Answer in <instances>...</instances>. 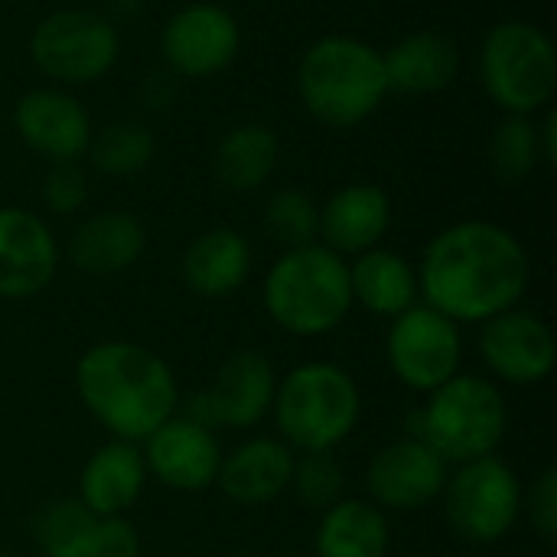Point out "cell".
Masks as SVG:
<instances>
[{
    "mask_svg": "<svg viewBox=\"0 0 557 557\" xmlns=\"http://www.w3.org/2000/svg\"><path fill=\"white\" fill-rule=\"evenodd\" d=\"M388 91L398 95H434L454 85L460 72V49L441 33H411L382 52Z\"/></svg>",
    "mask_w": 557,
    "mask_h": 557,
    "instance_id": "23",
    "label": "cell"
},
{
    "mask_svg": "<svg viewBox=\"0 0 557 557\" xmlns=\"http://www.w3.org/2000/svg\"><path fill=\"white\" fill-rule=\"evenodd\" d=\"M349 290L352 304H359L362 310L395 320L398 313L411 310L421 297L418 268L388 248H369L356 255V261L349 264Z\"/></svg>",
    "mask_w": 557,
    "mask_h": 557,
    "instance_id": "24",
    "label": "cell"
},
{
    "mask_svg": "<svg viewBox=\"0 0 557 557\" xmlns=\"http://www.w3.org/2000/svg\"><path fill=\"white\" fill-rule=\"evenodd\" d=\"M140 454L147 476L176 493H202L215 486L222 467V444L215 428L189 414H173L163 421L150 437L140 441Z\"/></svg>",
    "mask_w": 557,
    "mask_h": 557,
    "instance_id": "13",
    "label": "cell"
},
{
    "mask_svg": "<svg viewBox=\"0 0 557 557\" xmlns=\"http://www.w3.org/2000/svg\"><path fill=\"white\" fill-rule=\"evenodd\" d=\"M88 557H140V532L127 516L98 519Z\"/></svg>",
    "mask_w": 557,
    "mask_h": 557,
    "instance_id": "34",
    "label": "cell"
},
{
    "mask_svg": "<svg viewBox=\"0 0 557 557\" xmlns=\"http://www.w3.org/2000/svg\"><path fill=\"white\" fill-rule=\"evenodd\" d=\"M480 356L490 375H496L506 385H542L555 369V333L539 313L512 307L483 323Z\"/></svg>",
    "mask_w": 557,
    "mask_h": 557,
    "instance_id": "15",
    "label": "cell"
},
{
    "mask_svg": "<svg viewBox=\"0 0 557 557\" xmlns=\"http://www.w3.org/2000/svg\"><path fill=\"white\" fill-rule=\"evenodd\" d=\"M509 431V408L496 382L457 372L434 388L414 414L411 434L431 444L450 467L496 457Z\"/></svg>",
    "mask_w": 557,
    "mask_h": 557,
    "instance_id": "6",
    "label": "cell"
},
{
    "mask_svg": "<svg viewBox=\"0 0 557 557\" xmlns=\"http://www.w3.org/2000/svg\"><path fill=\"white\" fill-rule=\"evenodd\" d=\"M251 274V245L235 228H209L196 235L183 258H180V277L183 284L206 300H222L235 294Z\"/></svg>",
    "mask_w": 557,
    "mask_h": 557,
    "instance_id": "21",
    "label": "cell"
},
{
    "mask_svg": "<svg viewBox=\"0 0 557 557\" xmlns=\"http://www.w3.org/2000/svg\"><path fill=\"white\" fill-rule=\"evenodd\" d=\"M238 49L242 29L219 3H189L176 10L160 33V52L166 65L189 78L219 75L235 62Z\"/></svg>",
    "mask_w": 557,
    "mask_h": 557,
    "instance_id": "14",
    "label": "cell"
},
{
    "mask_svg": "<svg viewBox=\"0 0 557 557\" xmlns=\"http://www.w3.org/2000/svg\"><path fill=\"white\" fill-rule=\"evenodd\" d=\"M392 545V529L385 512L369 499L343 496L320 512L313 535L317 557H385Z\"/></svg>",
    "mask_w": 557,
    "mask_h": 557,
    "instance_id": "25",
    "label": "cell"
},
{
    "mask_svg": "<svg viewBox=\"0 0 557 557\" xmlns=\"http://www.w3.org/2000/svg\"><path fill=\"white\" fill-rule=\"evenodd\" d=\"M486 95L506 114H535L548 108L557 88V52L552 36L525 20L496 23L480 49Z\"/></svg>",
    "mask_w": 557,
    "mask_h": 557,
    "instance_id": "7",
    "label": "cell"
},
{
    "mask_svg": "<svg viewBox=\"0 0 557 557\" xmlns=\"http://www.w3.org/2000/svg\"><path fill=\"white\" fill-rule=\"evenodd\" d=\"M532 261L522 242L483 219L457 222L431 238L418 268V290L428 307L454 323H486L522 304Z\"/></svg>",
    "mask_w": 557,
    "mask_h": 557,
    "instance_id": "1",
    "label": "cell"
},
{
    "mask_svg": "<svg viewBox=\"0 0 557 557\" xmlns=\"http://www.w3.org/2000/svg\"><path fill=\"white\" fill-rule=\"evenodd\" d=\"M447 525L470 545L503 542L522 516V483L516 470L499 457H480L457 463L447 473L444 493Z\"/></svg>",
    "mask_w": 557,
    "mask_h": 557,
    "instance_id": "8",
    "label": "cell"
},
{
    "mask_svg": "<svg viewBox=\"0 0 557 557\" xmlns=\"http://www.w3.org/2000/svg\"><path fill=\"white\" fill-rule=\"evenodd\" d=\"M98 516L75 496L49 499L33 519V542L46 557H88Z\"/></svg>",
    "mask_w": 557,
    "mask_h": 557,
    "instance_id": "27",
    "label": "cell"
},
{
    "mask_svg": "<svg viewBox=\"0 0 557 557\" xmlns=\"http://www.w3.org/2000/svg\"><path fill=\"white\" fill-rule=\"evenodd\" d=\"M297 454L281 437H248L222 454L215 486L235 506H268L290 490Z\"/></svg>",
    "mask_w": 557,
    "mask_h": 557,
    "instance_id": "18",
    "label": "cell"
},
{
    "mask_svg": "<svg viewBox=\"0 0 557 557\" xmlns=\"http://www.w3.org/2000/svg\"><path fill=\"white\" fill-rule=\"evenodd\" d=\"M264 232L284 251L320 242V206L304 189H277L264 206Z\"/></svg>",
    "mask_w": 557,
    "mask_h": 557,
    "instance_id": "30",
    "label": "cell"
},
{
    "mask_svg": "<svg viewBox=\"0 0 557 557\" xmlns=\"http://www.w3.org/2000/svg\"><path fill=\"white\" fill-rule=\"evenodd\" d=\"M522 512H529V522L542 542L557 539V470L548 467L539 473L529 493H522Z\"/></svg>",
    "mask_w": 557,
    "mask_h": 557,
    "instance_id": "33",
    "label": "cell"
},
{
    "mask_svg": "<svg viewBox=\"0 0 557 557\" xmlns=\"http://www.w3.org/2000/svg\"><path fill=\"white\" fill-rule=\"evenodd\" d=\"M0 557H13V555H7V552H0Z\"/></svg>",
    "mask_w": 557,
    "mask_h": 557,
    "instance_id": "36",
    "label": "cell"
},
{
    "mask_svg": "<svg viewBox=\"0 0 557 557\" xmlns=\"http://www.w3.org/2000/svg\"><path fill=\"white\" fill-rule=\"evenodd\" d=\"M215 176L225 189L251 193L268 183L277 166V137L264 124H238L215 147Z\"/></svg>",
    "mask_w": 557,
    "mask_h": 557,
    "instance_id": "26",
    "label": "cell"
},
{
    "mask_svg": "<svg viewBox=\"0 0 557 557\" xmlns=\"http://www.w3.org/2000/svg\"><path fill=\"white\" fill-rule=\"evenodd\" d=\"M290 490L307 509L323 512V509H330L333 503L343 499L346 473H343V467H339V460L333 454H300L297 463H294Z\"/></svg>",
    "mask_w": 557,
    "mask_h": 557,
    "instance_id": "31",
    "label": "cell"
},
{
    "mask_svg": "<svg viewBox=\"0 0 557 557\" xmlns=\"http://www.w3.org/2000/svg\"><path fill=\"white\" fill-rule=\"evenodd\" d=\"M82 408L114 437L140 444L180 408V385L166 359L134 339H104L75 362Z\"/></svg>",
    "mask_w": 557,
    "mask_h": 557,
    "instance_id": "2",
    "label": "cell"
},
{
    "mask_svg": "<svg viewBox=\"0 0 557 557\" xmlns=\"http://www.w3.org/2000/svg\"><path fill=\"white\" fill-rule=\"evenodd\" d=\"M147 463L140 444L108 441L101 444L78 473V503L98 519L127 516L147 490Z\"/></svg>",
    "mask_w": 557,
    "mask_h": 557,
    "instance_id": "19",
    "label": "cell"
},
{
    "mask_svg": "<svg viewBox=\"0 0 557 557\" xmlns=\"http://www.w3.org/2000/svg\"><path fill=\"white\" fill-rule=\"evenodd\" d=\"M539 147H542V163H557V111H548L545 121L539 124Z\"/></svg>",
    "mask_w": 557,
    "mask_h": 557,
    "instance_id": "35",
    "label": "cell"
},
{
    "mask_svg": "<svg viewBox=\"0 0 557 557\" xmlns=\"http://www.w3.org/2000/svg\"><path fill=\"white\" fill-rule=\"evenodd\" d=\"M59 245L49 225L16 206H0V300H26L49 287Z\"/></svg>",
    "mask_w": 557,
    "mask_h": 557,
    "instance_id": "16",
    "label": "cell"
},
{
    "mask_svg": "<svg viewBox=\"0 0 557 557\" xmlns=\"http://www.w3.org/2000/svg\"><path fill=\"white\" fill-rule=\"evenodd\" d=\"M542 163L539 124L529 114H506L490 137V166L499 183H522Z\"/></svg>",
    "mask_w": 557,
    "mask_h": 557,
    "instance_id": "29",
    "label": "cell"
},
{
    "mask_svg": "<svg viewBox=\"0 0 557 557\" xmlns=\"http://www.w3.org/2000/svg\"><path fill=\"white\" fill-rule=\"evenodd\" d=\"M385 359L392 375L418 392L431 395L444 382L460 372L463 362V336L460 323L437 313L428 304H414L411 310L398 313L385 333Z\"/></svg>",
    "mask_w": 557,
    "mask_h": 557,
    "instance_id": "10",
    "label": "cell"
},
{
    "mask_svg": "<svg viewBox=\"0 0 557 557\" xmlns=\"http://www.w3.org/2000/svg\"><path fill=\"white\" fill-rule=\"evenodd\" d=\"M274 424L294 454H333L359 424L362 392L336 362H300L277 379Z\"/></svg>",
    "mask_w": 557,
    "mask_h": 557,
    "instance_id": "4",
    "label": "cell"
},
{
    "mask_svg": "<svg viewBox=\"0 0 557 557\" xmlns=\"http://www.w3.org/2000/svg\"><path fill=\"white\" fill-rule=\"evenodd\" d=\"M297 91L317 121L356 127L388 95L382 52L352 36H323L300 59Z\"/></svg>",
    "mask_w": 557,
    "mask_h": 557,
    "instance_id": "5",
    "label": "cell"
},
{
    "mask_svg": "<svg viewBox=\"0 0 557 557\" xmlns=\"http://www.w3.org/2000/svg\"><path fill=\"white\" fill-rule=\"evenodd\" d=\"M392 225V199L372 183H352L336 189L320 209V245L339 258H356L379 248Z\"/></svg>",
    "mask_w": 557,
    "mask_h": 557,
    "instance_id": "20",
    "label": "cell"
},
{
    "mask_svg": "<svg viewBox=\"0 0 557 557\" xmlns=\"http://www.w3.org/2000/svg\"><path fill=\"white\" fill-rule=\"evenodd\" d=\"M121 39L108 16L91 10H55L29 36L33 65L62 85H88L111 72Z\"/></svg>",
    "mask_w": 557,
    "mask_h": 557,
    "instance_id": "9",
    "label": "cell"
},
{
    "mask_svg": "<svg viewBox=\"0 0 557 557\" xmlns=\"http://www.w3.org/2000/svg\"><path fill=\"white\" fill-rule=\"evenodd\" d=\"M277 372L274 362L258 349H235L215 372L212 385L196 395L189 418L209 428L248 431L258 428L274 405Z\"/></svg>",
    "mask_w": 557,
    "mask_h": 557,
    "instance_id": "11",
    "label": "cell"
},
{
    "mask_svg": "<svg viewBox=\"0 0 557 557\" xmlns=\"http://www.w3.org/2000/svg\"><path fill=\"white\" fill-rule=\"evenodd\" d=\"M261 300L271 323L290 336L317 339L343 326L349 317V261L326 245H304L284 251L261 284Z\"/></svg>",
    "mask_w": 557,
    "mask_h": 557,
    "instance_id": "3",
    "label": "cell"
},
{
    "mask_svg": "<svg viewBox=\"0 0 557 557\" xmlns=\"http://www.w3.org/2000/svg\"><path fill=\"white\" fill-rule=\"evenodd\" d=\"M144 248H147V232L137 215L98 212L72 232L69 261L91 277H111L134 268Z\"/></svg>",
    "mask_w": 557,
    "mask_h": 557,
    "instance_id": "22",
    "label": "cell"
},
{
    "mask_svg": "<svg viewBox=\"0 0 557 557\" xmlns=\"http://www.w3.org/2000/svg\"><path fill=\"white\" fill-rule=\"evenodd\" d=\"M153 150H157L153 134L140 121L108 124L88 144L91 166L104 176H134V173L147 170V163L153 160Z\"/></svg>",
    "mask_w": 557,
    "mask_h": 557,
    "instance_id": "28",
    "label": "cell"
},
{
    "mask_svg": "<svg viewBox=\"0 0 557 557\" xmlns=\"http://www.w3.org/2000/svg\"><path fill=\"white\" fill-rule=\"evenodd\" d=\"M42 199L49 212L55 215H72L85 206L88 199V180L78 163H52L42 183Z\"/></svg>",
    "mask_w": 557,
    "mask_h": 557,
    "instance_id": "32",
    "label": "cell"
},
{
    "mask_svg": "<svg viewBox=\"0 0 557 557\" xmlns=\"http://www.w3.org/2000/svg\"><path fill=\"white\" fill-rule=\"evenodd\" d=\"M450 463L421 437L405 434L385 444L366 470V493L382 512H421L437 503Z\"/></svg>",
    "mask_w": 557,
    "mask_h": 557,
    "instance_id": "12",
    "label": "cell"
},
{
    "mask_svg": "<svg viewBox=\"0 0 557 557\" xmlns=\"http://www.w3.org/2000/svg\"><path fill=\"white\" fill-rule=\"evenodd\" d=\"M13 124L20 140L52 160V163H78V157L91 144V121L78 98L62 88H33L16 101Z\"/></svg>",
    "mask_w": 557,
    "mask_h": 557,
    "instance_id": "17",
    "label": "cell"
}]
</instances>
